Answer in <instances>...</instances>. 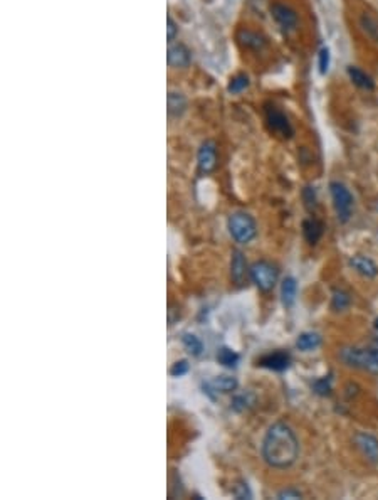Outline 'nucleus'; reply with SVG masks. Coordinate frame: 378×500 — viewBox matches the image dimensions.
Returning <instances> with one entry per match:
<instances>
[{"mask_svg": "<svg viewBox=\"0 0 378 500\" xmlns=\"http://www.w3.org/2000/svg\"><path fill=\"white\" fill-rule=\"evenodd\" d=\"M300 456V441L296 433L286 423L269 426L262 440V459L272 469H290Z\"/></svg>", "mask_w": 378, "mask_h": 500, "instance_id": "obj_1", "label": "nucleus"}, {"mask_svg": "<svg viewBox=\"0 0 378 500\" xmlns=\"http://www.w3.org/2000/svg\"><path fill=\"white\" fill-rule=\"evenodd\" d=\"M342 361L349 367L368 371L378 376V336L372 339L367 349L347 347L342 351Z\"/></svg>", "mask_w": 378, "mask_h": 500, "instance_id": "obj_2", "label": "nucleus"}, {"mask_svg": "<svg viewBox=\"0 0 378 500\" xmlns=\"http://www.w3.org/2000/svg\"><path fill=\"white\" fill-rule=\"evenodd\" d=\"M227 224H229L230 236L240 244L250 243L257 234L256 221L247 212H234V214H230Z\"/></svg>", "mask_w": 378, "mask_h": 500, "instance_id": "obj_3", "label": "nucleus"}, {"mask_svg": "<svg viewBox=\"0 0 378 500\" xmlns=\"http://www.w3.org/2000/svg\"><path fill=\"white\" fill-rule=\"evenodd\" d=\"M264 116H266L267 129L272 131L274 135L280 136L282 140H290L295 135V129H292L290 118L282 110H280L276 105H266L264 108Z\"/></svg>", "mask_w": 378, "mask_h": 500, "instance_id": "obj_4", "label": "nucleus"}, {"mask_svg": "<svg viewBox=\"0 0 378 500\" xmlns=\"http://www.w3.org/2000/svg\"><path fill=\"white\" fill-rule=\"evenodd\" d=\"M249 276L259 290L271 291L276 286L277 278H280V270L269 261H257L250 266Z\"/></svg>", "mask_w": 378, "mask_h": 500, "instance_id": "obj_5", "label": "nucleus"}, {"mask_svg": "<svg viewBox=\"0 0 378 500\" xmlns=\"http://www.w3.org/2000/svg\"><path fill=\"white\" fill-rule=\"evenodd\" d=\"M330 192H332L333 206L339 223H348L353 212V196L349 189L342 182H332L330 184Z\"/></svg>", "mask_w": 378, "mask_h": 500, "instance_id": "obj_6", "label": "nucleus"}, {"mask_svg": "<svg viewBox=\"0 0 378 500\" xmlns=\"http://www.w3.org/2000/svg\"><path fill=\"white\" fill-rule=\"evenodd\" d=\"M271 16L274 19V22L280 26L281 31L285 32H292L296 31L297 24H300V17H297V12L295 9H291L286 4H272L271 6Z\"/></svg>", "mask_w": 378, "mask_h": 500, "instance_id": "obj_7", "label": "nucleus"}, {"mask_svg": "<svg viewBox=\"0 0 378 500\" xmlns=\"http://www.w3.org/2000/svg\"><path fill=\"white\" fill-rule=\"evenodd\" d=\"M197 167L202 176L214 172L217 167V145L215 141L205 140L197 152Z\"/></svg>", "mask_w": 378, "mask_h": 500, "instance_id": "obj_8", "label": "nucleus"}, {"mask_svg": "<svg viewBox=\"0 0 378 500\" xmlns=\"http://www.w3.org/2000/svg\"><path fill=\"white\" fill-rule=\"evenodd\" d=\"M353 441H355V446L358 448L363 459H365L368 464L378 465V438L370 435V433L365 431H358L355 436H353Z\"/></svg>", "mask_w": 378, "mask_h": 500, "instance_id": "obj_9", "label": "nucleus"}, {"mask_svg": "<svg viewBox=\"0 0 378 500\" xmlns=\"http://www.w3.org/2000/svg\"><path fill=\"white\" fill-rule=\"evenodd\" d=\"M167 63L170 68L187 69L192 63V51L183 42H172L167 51Z\"/></svg>", "mask_w": 378, "mask_h": 500, "instance_id": "obj_10", "label": "nucleus"}, {"mask_svg": "<svg viewBox=\"0 0 378 500\" xmlns=\"http://www.w3.org/2000/svg\"><path fill=\"white\" fill-rule=\"evenodd\" d=\"M235 39H237L239 46L242 49L254 51V53H261L264 47L267 46V37L262 32L252 29H239L237 34H235Z\"/></svg>", "mask_w": 378, "mask_h": 500, "instance_id": "obj_11", "label": "nucleus"}, {"mask_svg": "<svg viewBox=\"0 0 378 500\" xmlns=\"http://www.w3.org/2000/svg\"><path fill=\"white\" fill-rule=\"evenodd\" d=\"M290 364H291L290 354L282 351L266 354V356H262L261 359H259V366L266 367V369H271V371H285L290 367Z\"/></svg>", "mask_w": 378, "mask_h": 500, "instance_id": "obj_12", "label": "nucleus"}, {"mask_svg": "<svg viewBox=\"0 0 378 500\" xmlns=\"http://www.w3.org/2000/svg\"><path fill=\"white\" fill-rule=\"evenodd\" d=\"M349 266L365 278H375L378 275L377 263L370 258L363 256V254H355V256L349 258Z\"/></svg>", "mask_w": 378, "mask_h": 500, "instance_id": "obj_13", "label": "nucleus"}, {"mask_svg": "<svg viewBox=\"0 0 378 500\" xmlns=\"http://www.w3.org/2000/svg\"><path fill=\"white\" fill-rule=\"evenodd\" d=\"M187 98L180 91H168L167 94V111L170 118H180L187 111Z\"/></svg>", "mask_w": 378, "mask_h": 500, "instance_id": "obj_14", "label": "nucleus"}, {"mask_svg": "<svg viewBox=\"0 0 378 500\" xmlns=\"http://www.w3.org/2000/svg\"><path fill=\"white\" fill-rule=\"evenodd\" d=\"M349 81H352L355 86H358L360 89H367V91H372L373 88H375V81H373V78L370 74L365 73V71L357 68V66H348L347 69Z\"/></svg>", "mask_w": 378, "mask_h": 500, "instance_id": "obj_15", "label": "nucleus"}, {"mask_svg": "<svg viewBox=\"0 0 378 500\" xmlns=\"http://www.w3.org/2000/svg\"><path fill=\"white\" fill-rule=\"evenodd\" d=\"M230 275L237 285H242L245 276H247V261H245L244 254L237 251L233 253V261H230Z\"/></svg>", "mask_w": 378, "mask_h": 500, "instance_id": "obj_16", "label": "nucleus"}, {"mask_svg": "<svg viewBox=\"0 0 378 500\" xmlns=\"http://www.w3.org/2000/svg\"><path fill=\"white\" fill-rule=\"evenodd\" d=\"M302 233H305L306 241L310 244H316L321 239V236L325 233V226L318 219H306L302 223Z\"/></svg>", "mask_w": 378, "mask_h": 500, "instance_id": "obj_17", "label": "nucleus"}, {"mask_svg": "<svg viewBox=\"0 0 378 500\" xmlns=\"http://www.w3.org/2000/svg\"><path fill=\"white\" fill-rule=\"evenodd\" d=\"M296 295H297V281L292 276H286L281 285L282 305H285L286 309H291L296 301Z\"/></svg>", "mask_w": 378, "mask_h": 500, "instance_id": "obj_18", "label": "nucleus"}, {"mask_svg": "<svg viewBox=\"0 0 378 500\" xmlns=\"http://www.w3.org/2000/svg\"><path fill=\"white\" fill-rule=\"evenodd\" d=\"M209 386L212 388V391H215V393H233V391L237 389V381L234 379V377L230 376H217L214 379L210 381Z\"/></svg>", "mask_w": 378, "mask_h": 500, "instance_id": "obj_19", "label": "nucleus"}, {"mask_svg": "<svg viewBox=\"0 0 378 500\" xmlns=\"http://www.w3.org/2000/svg\"><path fill=\"white\" fill-rule=\"evenodd\" d=\"M321 346V336L316 332H302L296 341V347L302 352L315 351Z\"/></svg>", "mask_w": 378, "mask_h": 500, "instance_id": "obj_20", "label": "nucleus"}, {"mask_svg": "<svg viewBox=\"0 0 378 500\" xmlns=\"http://www.w3.org/2000/svg\"><path fill=\"white\" fill-rule=\"evenodd\" d=\"M360 26L370 39L378 42V17L377 16H373L370 12H363L360 17Z\"/></svg>", "mask_w": 378, "mask_h": 500, "instance_id": "obj_21", "label": "nucleus"}, {"mask_svg": "<svg viewBox=\"0 0 378 500\" xmlns=\"http://www.w3.org/2000/svg\"><path fill=\"white\" fill-rule=\"evenodd\" d=\"M249 84H250V78L247 74L237 73L229 79V83H227V91L230 94H240L249 88Z\"/></svg>", "mask_w": 378, "mask_h": 500, "instance_id": "obj_22", "label": "nucleus"}, {"mask_svg": "<svg viewBox=\"0 0 378 500\" xmlns=\"http://www.w3.org/2000/svg\"><path fill=\"white\" fill-rule=\"evenodd\" d=\"M217 361H219V364H222L224 367L234 369V367H237L240 357H239L237 352L233 351V349L220 347L219 351H217Z\"/></svg>", "mask_w": 378, "mask_h": 500, "instance_id": "obj_23", "label": "nucleus"}, {"mask_svg": "<svg viewBox=\"0 0 378 500\" xmlns=\"http://www.w3.org/2000/svg\"><path fill=\"white\" fill-rule=\"evenodd\" d=\"M352 305V296L347 294L344 290H334L333 291V299H332V306L334 312H343L348 306Z\"/></svg>", "mask_w": 378, "mask_h": 500, "instance_id": "obj_24", "label": "nucleus"}, {"mask_svg": "<svg viewBox=\"0 0 378 500\" xmlns=\"http://www.w3.org/2000/svg\"><path fill=\"white\" fill-rule=\"evenodd\" d=\"M182 342L183 347H185L193 357L200 356L202 351H204V344H202V341L197 336H193V334H185V336L182 337Z\"/></svg>", "mask_w": 378, "mask_h": 500, "instance_id": "obj_25", "label": "nucleus"}, {"mask_svg": "<svg viewBox=\"0 0 378 500\" xmlns=\"http://www.w3.org/2000/svg\"><path fill=\"white\" fill-rule=\"evenodd\" d=\"M330 63H332V54H330V49L328 47H321L320 54H318V68H320V73L323 74V76L330 71Z\"/></svg>", "mask_w": 378, "mask_h": 500, "instance_id": "obj_26", "label": "nucleus"}, {"mask_svg": "<svg viewBox=\"0 0 378 500\" xmlns=\"http://www.w3.org/2000/svg\"><path fill=\"white\" fill-rule=\"evenodd\" d=\"M313 389L316 394L320 396H328L332 393V377H321L313 383Z\"/></svg>", "mask_w": 378, "mask_h": 500, "instance_id": "obj_27", "label": "nucleus"}, {"mask_svg": "<svg viewBox=\"0 0 378 500\" xmlns=\"http://www.w3.org/2000/svg\"><path fill=\"white\" fill-rule=\"evenodd\" d=\"M252 396L250 394H240V396H235L234 401H233V408L235 409V411H244V409H247L250 404H252Z\"/></svg>", "mask_w": 378, "mask_h": 500, "instance_id": "obj_28", "label": "nucleus"}, {"mask_svg": "<svg viewBox=\"0 0 378 500\" xmlns=\"http://www.w3.org/2000/svg\"><path fill=\"white\" fill-rule=\"evenodd\" d=\"M188 369H190V366H188L187 361H178V362H175V364L172 366V369H170V374H172L173 377H182V376L187 374Z\"/></svg>", "mask_w": 378, "mask_h": 500, "instance_id": "obj_29", "label": "nucleus"}, {"mask_svg": "<svg viewBox=\"0 0 378 500\" xmlns=\"http://www.w3.org/2000/svg\"><path fill=\"white\" fill-rule=\"evenodd\" d=\"M302 199H305V204L308 209H315L316 207V192L313 187H305V191H302Z\"/></svg>", "mask_w": 378, "mask_h": 500, "instance_id": "obj_30", "label": "nucleus"}, {"mask_svg": "<svg viewBox=\"0 0 378 500\" xmlns=\"http://www.w3.org/2000/svg\"><path fill=\"white\" fill-rule=\"evenodd\" d=\"M177 36H178V24L173 21L172 16H168L167 17V41H168V44H172Z\"/></svg>", "mask_w": 378, "mask_h": 500, "instance_id": "obj_31", "label": "nucleus"}, {"mask_svg": "<svg viewBox=\"0 0 378 500\" xmlns=\"http://www.w3.org/2000/svg\"><path fill=\"white\" fill-rule=\"evenodd\" d=\"M233 494H234L235 499H250L252 497V494H250V490L245 482H240V484L235 485Z\"/></svg>", "mask_w": 378, "mask_h": 500, "instance_id": "obj_32", "label": "nucleus"}, {"mask_svg": "<svg viewBox=\"0 0 378 500\" xmlns=\"http://www.w3.org/2000/svg\"><path fill=\"white\" fill-rule=\"evenodd\" d=\"M302 497V494L300 492V490H296V489H286V490H281L280 494H277V499H281V500H285V499H301Z\"/></svg>", "mask_w": 378, "mask_h": 500, "instance_id": "obj_33", "label": "nucleus"}]
</instances>
